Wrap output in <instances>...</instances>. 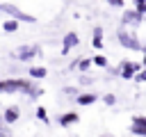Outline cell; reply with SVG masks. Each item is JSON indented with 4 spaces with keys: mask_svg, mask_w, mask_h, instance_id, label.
<instances>
[{
    "mask_svg": "<svg viewBox=\"0 0 146 137\" xmlns=\"http://www.w3.org/2000/svg\"><path fill=\"white\" fill-rule=\"evenodd\" d=\"M96 100H98V96L91 94V91H82V94H78V98H75V103H78V105H84V107H87V105H94Z\"/></svg>",
    "mask_w": 146,
    "mask_h": 137,
    "instance_id": "obj_11",
    "label": "cell"
},
{
    "mask_svg": "<svg viewBox=\"0 0 146 137\" xmlns=\"http://www.w3.org/2000/svg\"><path fill=\"white\" fill-rule=\"evenodd\" d=\"M91 46H94L96 50L103 48V27H100V25L94 27V32H91Z\"/></svg>",
    "mask_w": 146,
    "mask_h": 137,
    "instance_id": "obj_12",
    "label": "cell"
},
{
    "mask_svg": "<svg viewBox=\"0 0 146 137\" xmlns=\"http://www.w3.org/2000/svg\"><path fill=\"white\" fill-rule=\"evenodd\" d=\"M57 123H59L62 128H71V126L80 123V114H78V112H64V114L57 119Z\"/></svg>",
    "mask_w": 146,
    "mask_h": 137,
    "instance_id": "obj_10",
    "label": "cell"
},
{
    "mask_svg": "<svg viewBox=\"0 0 146 137\" xmlns=\"http://www.w3.org/2000/svg\"><path fill=\"white\" fill-rule=\"evenodd\" d=\"M135 80H137V82H146V68H141V71L135 75Z\"/></svg>",
    "mask_w": 146,
    "mask_h": 137,
    "instance_id": "obj_20",
    "label": "cell"
},
{
    "mask_svg": "<svg viewBox=\"0 0 146 137\" xmlns=\"http://www.w3.org/2000/svg\"><path fill=\"white\" fill-rule=\"evenodd\" d=\"M0 11H2V14H7L11 21H18V23H36V18H34L32 14L23 11L21 7L11 5V2H0Z\"/></svg>",
    "mask_w": 146,
    "mask_h": 137,
    "instance_id": "obj_2",
    "label": "cell"
},
{
    "mask_svg": "<svg viewBox=\"0 0 146 137\" xmlns=\"http://www.w3.org/2000/svg\"><path fill=\"white\" fill-rule=\"evenodd\" d=\"M91 64H94V62H91V59H84V57H80V59H78V64H75V66H78V68H80V71H82V73H84V71H87V68H89V66H91Z\"/></svg>",
    "mask_w": 146,
    "mask_h": 137,
    "instance_id": "obj_16",
    "label": "cell"
},
{
    "mask_svg": "<svg viewBox=\"0 0 146 137\" xmlns=\"http://www.w3.org/2000/svg\"><path fill=\"white\" fill-rule=\"evenodd\" d=\"M36 119H39V121H43V123H48V112H46V107H43V105H39V107H36Z\"/></svg>",
    "mask_w": 146,
    "mask_h": 137,
    "instance_id": "obj_17",
    "label": "cell"
},
{
    "mask_svg": "<svg viewBox=\"0 0 146 137\" xmlns=\"http://www.w3.org/2000/svg\"><path fill=\"white\" fill-rule=\"evenodd\" d=\"M139 23H144V16L132 7V9H123V14H121V25L123 27H132V25H139Z\"/></svg>",
    "mask_w": 146,
    "mask_h": 137,
    "instance_id": "obj_6",
    "label": "cell"
},
{
    "mask_svg": "<svg viewBox=\"0 0 146 137\" xmlns=\"http://www.w3.org/2000/svg\"><path fill=\"white\" fill-rule=\"evenodd\" d=\"M18 116H21V107H18V105H9V107H5V112H2V121H5L7 126L16 123Z\"/></svg>",
    "mask_w": 146,
    "mask_h": 137,
    "instance_id": "obj_9",
    "label": "cell"
},
{
    "mask_svg": "<svg viewBox=\"0 0 146 137\" xmlns=\"http://www.w3.org/2000/svg\"><path fill=\"white\" fill-rule=\"evenodd\" d=\"M144 66L139 64V62H132V59H123L121 64H119V68H116V73L123 78V80H132L139 71H141Z\"/></svg>",
    "mask_w": 146,
    "mask_h": 137,
    "instance_id": "obj_5",
    "label": "cell"
},
{
    "mask_svg": "<svg viewBox=\"0 0 146 137\" xmlns=\"http://www.w3.org/2000/svg\"><path fill=\"white\" fill-rule=\"evenodd\" d=\"M27 75H30L32 80H43V78L48 75V71H46V66H30V68H27Z\"/></svg>",
    "mask_w": 146,
    "mask_h": 137,
    "instance_id": "obj_13",
    "label": "cell"
},
{
    "mask_svg": "<svg viewBox=\"0 0 146 137\" xmlns=\"http://www.w3.org/2000/svg\"><path fill=\"white\" fill-rule=\"evenodd\" d=\"M18 25H21L18 21H11V18H7V21L2 23V32H7V34H9V32H16V30H18Z\"/></svg>",
    "mask_w": 146,
    "mask_h": 137,
    "instance_id": "obj_14",
    "label": "cell"
},
{
    "mask_svg": "<svg viewBox=\"0 0 146 137\" xmlns=\"http://www.w3.org/2000/svg\"><path fill=\"white\" fill-rule=\"evenodd\" d=\"M0 94H27L30 98H36L41 89L34 84V80L25 78H5L0 80Z\"/></svg>",
    "mask_w": 146,
    "mask_h": 137,
    "instance_id": "obj_1",
    "label": "cell"
},
{
    "mask_svg": "<svg viewBox=\"0 0 146 137\" xmlns=\"http://www.w3.org/2000/svg\"><path fill=\"white\" fill-rule=\"evenodd\" d=\"M130 135L146 137V116H144V114H135V116L130 119Z\"/></svg>",
    "mask_w": 146,
    "mask_h": 137,
    "instance_id": "obj_7",
    "label": "cell"
},
{
    "mask_svg": "<svg viewBox=\"0 0 146 137\" xmlns=\"http://www.w3.org/2000/svg\"><path fill=\"white\" fill-rule=\"evenodd\" d=\"M107 5H110V7H116V9H121V7L125 5V0H107Z\"/></svg>",
    "mask_w": 146,
    "mask_h": 137,
    "instance_id": "obj_19",
    "label": "cell"
},
{
    "mask_svg": "<svg viewBox=\"0 0 146 137\" xmlns=\"http://www.w3.org/2000/svg\"><path fill=\"white\" fill-rule=\"evenodd\" d=\"M78 43H80L78 32H66V34H64V39H62V53L66 55V53H68V50H73Z\"/></svg>",
    "mask_w": 146,
    "mask_h": 137,
    "instance_id": "obj_8",
    "label": "cell"
},
{
    "mask_svg": "<svg viewBox=\"0 0 146 137\" xmlns=\"http://www.w3.org/2000/svg\"><path fill=\"white\" fill-rule=\"evenodd\" d=\"M103 103H105L107 107H112V105H116V96H114V94H105V96H103Z\"/></svg>",
    "mask_w": 146,
    "mask_h": 137,
    "instance_id": "obj_18",
    "label": "cell"
},
{
    "mask_svg": "<svg viewBox=\"0 0 146 137\" xmlns=\"http://www.w3.org/2000/svg\"><path fill=\"white\" fill-rule=\"evenodd\" d=\"M14 55H16L18 62H32L34 57L41 55V46H39V43H23V46L16 48Z\"/></svg>",
    "mask_w": 146,
    "mask_h": 137,
    "instance_id": "obj_4",
    "label": "cell"
},
{
    "mask_svg": "<svg viewBox=\"0 0 146 137\" xmlns=\"http://www.w3.org/2000/svg\"><path fill=\"white\" fill-rule=\"evenodd\" d=\"M100 137H112V135H100Z\"/></svg>",
    "mask_w": 146,
    "mask_h": 137,
    "instance_id": "obj_22",
    "label": "cell"
},
{
    "mask_svg": "<svg viewBox=\"0 0 146 137\" xmlns=\"http://www.w3.org/2000/svg\"><path fill=\"white\" fill-rule=\"evenodd\" d=\"M144 23H146V16H144Z\"/></svg>",
    "mask_w": 146,
    "mask_h": 137,
    "instance_id": "obj_23",
    "label": "cell"
},
{
    "mask_svg": "<svg viewBox=\"0 0 146 137\" xmlns=\"http://www.w3.org/2000/svg\"><path fill=\"white\" fill-rule=\"evenodd\" d=\"M91 62H94V66H98V68H105V66H107V57H105V55H100V53H98V55H94V57H91Z\"/></svg>",
    "mask_w": 146,
    "mask_h": 137,
    "instance_id": "obj_15",
    "label": "cell"
},
{
    "mask_svg": "<svg viewBox=\"0 0 146 137\" xmlns=\"http://www.w3.org/2000/svg\"><path fill=\"white\" fill-rule=\"evenodd\" d=\"M116 39H119V43H121L123 48H128V50H141V48H144L141 41H139V37H137L132 30H128V27L116 30Z\"/></svg>",
    "mask_w": 146,
    "mask_h": 137,
    "instance_id": "obj_3",
    "label": "cell"
},
{
    "mask_svg": "<svg viewBox=\"0 0 146 137\" xmlns=\"http://www.w3.org/2000/svg\"><path fill=\"white\" fill-rule=\"evenodd\" d=\"M141 66L146 68V50H144V57H141Z\"/></svg>",
    "mask_w": 146,
    "mask_h": 137,
    "instance_id": "obj_21",
    "label": "cell"
}]
</instances>
